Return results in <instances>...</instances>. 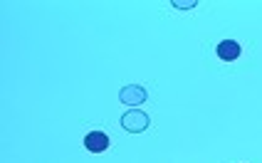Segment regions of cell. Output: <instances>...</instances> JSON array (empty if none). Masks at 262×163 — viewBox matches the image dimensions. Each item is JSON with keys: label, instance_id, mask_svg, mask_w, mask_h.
Returning a JSON list of instances; mask_svg holds the SVG:
<instances>
[{"label": "cell", "instance_id": "obj_4", "mask_svg": "<svg viewBox=\"0 0 262 163\" xmlns=\"http://www.w3.org/2000/svg\"><path fill=\"white\" fill-rule=\"evenodd\" d=\"M240 52H243V47L235 42V40H223L218 44V57L225 59V62H235V59L240 57Z\"/></svg>", "mask_w": 262, "mask_h": 163}, {"label": "cell", "instance_id": "obj_2", "mask_svg": "<svg viewBox=\"0 0 262 163\" xmlns=\"http://www.w3.org/2000/svg\"><path fill=\"white\" fill-rule=\"evenodd\" d=\"M146 97H148V91L144 87H139V84H129V87H124L119 91V99L126 106H141L146 102Z\"/></svg>", "mask_w": 262, "mask_h": 163}, {"label": "cell", "instance_id": "obj_1", "mask_svg": "<svg viewBox=\"0 0 262 163\" xmlns=\"http://www.w3.org/2000/svg\"><path fill=\"white\" fill-rule=\"evenodd\" d=\"M148 124H151L148 114L139 111V109H131V111H126L121 117V126H124V131H129V133H144L148 129Z\"/></svg>", "mask_w": 262, "mask_h": 163}, {"label": "cell", "instance_id": "obj_5", "mask_svg": "<svg viewBox=\"0 0 262 163\" xmlns=\"http://www.w3.org/2000/svg\"><path fill=\"white\" fill-rule=\"evenodd\" d=\"M195 5H198V0H173V8H178V10H190Z\"/></svg>", "mask_w": 262, "mask_h": 163}, {"label": "cell", "instance_id": "obj_3", "mask_svg": "<svg viewBox=\"0 0 262 163\" xmlns=\"http://www.w3.org/2000/svg\"><path fill=\"white\" fill-rule=\"evenodd\" d=\"M84 148L92 153H104L109 148V136L104 131H92L84 136Z\"/></svg>", "mask_w": 262, "mask_h": 163}]
</instances>
